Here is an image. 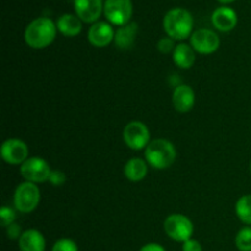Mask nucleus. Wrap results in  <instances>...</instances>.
<instances>
[{
    "label": "nucleus",
    "instance_id": "14",
    "mask_svg": "<svg viewBox=\"0 0 251 251\" xmlns=\"http://www.w3.org/2000/svg\"><path fill=\"white\" fill-rule=\"evenodd\" d=\"M172 100L176 110L180 113H188L195 104V92L190 86L179 85L174 88Z\"/></svg>",
    "mask_w": 251,
    "mask_h": 251
},
{
    "label": "nucleus",
    "instance_id": "9",
    "mask_svg": "<svg viewBox=\"0 0 251 251\" xmlns=\"http://www.w3.org/2000/svg\"><path fill=\"white\" fill-rule=\"evenodd\" d=\"M220 37L211 29L201 28L194 32L190 37V46L200 54H212L220 48Z\"/></svg>",
    "mask_w": 251,
    "mask_h": 251
},
{
    "label": "nucleus",
    "instance_id": "15",
    "mask_svg": "<svg viewBox=\"0 0 251 251\" xmlns=\"http://www.w3.org/2000/svg\"><path fill=\"white\" fill-rule=\"evenodd\" d=\"M19 248L21 251H44L46 239L39 230H25L19 239Z\"/></svg>",
    "mask_w": 251,
    "mask_h": 251
},
{
    "label": "nucleus",
    "instance_id": "5",
    "mask_svg": "<svg viewBox=\"0 0 251 251\" xmlns=\"http://www.w3.org/2000/svg\"><path fill=\"white\" fill-rule=\"evenodd\" d=\"M166 234L176 242H186L194 234V225L186 216L174 213L168 216L163 223Z\"/></svg>",
    "mask_w": 251,
    "mask_h": 251
},
{
    "label": "nucleus",
    "instance_id": "7",
    "mask_svg": "<svg viewBox=\"0 0 251 251\" xmlns=\"http://www.w3.org/2000/svg\"><path fill=\"white\" fill-rule=\"evenodd\" d=\"M103 12L110 24L122 27L130 22L132 2L131 0H105Z\"/></svg>",
    "mask_w": 251,
    "mask_h": 251
},
{
    "label": "nucleus",
    "instance_id": "16",
    "mask_svg": "<svg viewBox=\"0 0 251 251\" xmlns=\"http://www.w3.org/2000/svg\"><path fill=\"white\" fill-rule=\"evenodd\" d=\"M137 28H139V27H137V24H135V22H129V24L120 27V28L115 32L114 37V42L115 44H117L118 48L123 49V50L132 48L135 38H136Z\"/></svg>",
    "mask_w": 251,
    "mask_h": 251
},
{
    "label": "nucleus",
    "instance_id": "6",
    "mask_svg": "<svg viewBox=\"0 0 251 251\" xmlns=\"http://www.w3.org/2000/svg\"><path fill=\"white\" fill-rule=\"evenodd\" d=\"M22 178L29 183L38 184L49 180L51 169L48 162L39 157H29L20 167Z\"/></svg>",
    "mask_w": 251,
    "mask_h": 251
},
{
    "label": "nucleus",
    "instance_id": "3",
    "mask_svg": "<svg viewBox=\"0 0 251 251\" xmlns=\"http://www.w3.org/2000/svg\"><path fill=\"white\" fill-rule=\"evenodd\" d=\"M145 158L153 168L167 169L176 162V150L168 140L157 139L145 149Z\"/></svg>",
    "mask_w": 251,
    "mask_h": 251
},
{
    "label": "nucleus",
    "instance_id": "17",
    "mask_svg": "<svg viewBox=\"0 0 251 251\" xmlns=\"http://www.w3.org/2000/svg\"><path fill=\"white\" fill-rule=\"evenodd\" d=\"M56 28L63 36L75 37L82 31V24L76 15L64 14L56 21Z\"/></svg>",
    "mask_w": 251,
    "mask_h": 251
},
{
    "label": "nucleus",
    "instance_id": "27",
    "mask_svg": "<svg viewBox=\"0 0 251 251\" xmlns=\"http://www.w3.org/2000/svg\"><path fill=\"white\" fill-rule=\"evenodd\" d=\"M183 251H202V245L195 239H189L183 243Z\"/></svg>",
    "mask_w": 251,
    "mask_h": 251
},
{
    "label": "nucleus",
    "instance_id": "26",
    "mask_svg": "<svg viewBox=\"0 0 251 251\" xmlns=\"http://www.w3.org/2000/svg\"><path fill=\"white\" fill-rule=\"evenodd\" d=\"M22 230H21V227H20L17 223H12V225L7 226L6 227V235L9 239L11 240H15V239H20V237L22 235Z\"/></svg>",
    "mask_w": 251,
    "mask_h": 251
},
{
    "label": "nucleus",
    "instance_id": "28",
    "mask_svg": "<svg viewBox=\"0 0 251 251\" xmlns=\"http://www.w3.org/2000/svg\"><path fill=\"white\" fill-rule=\"evenodd\" d=\"M140 251H166L162 245L157 244V243H149V244L144 245V247L140 249Z\"/></svg>",
    "mask_w": 251,
    "mask_h": 251
},
{
    "label": "nucleus",
    "instance_id": "23",
    "mask_svg": "<svg viewBox=\"0 0 251 251\" xmlns=\"http://www.w3.org/2000/svg\"><path fill=\"white\" fill-rule=\"evenodd\" d=\"M15 218H16V213L12 208L7 207V206H2L0 208V222H1L2 227L6 228L7 226L12 225L15 222Z\"/></svg>",
    "mask_w": 251,
    "mask_h": 251
},
{
    "label": "nucleus",
    "instance_id": "13",
    "mask_svg": "<svg viewBox=\"0 0 251 251\" xmlns=\"http://www.w3.org/2000/svg\"><path fill=\"white\" fill-rule=\"evenodd\" d=\"M212 25L221 32H230L238 24L237 12L228 6H221L213 11L211 17Z\"/></svg>",
    "mask_w": 251,
    "mask_h": 251
},
{
    "label": "nucleus",
    "instance_id": "22",
    "mask_svg": "<svg viewBox=\"0 0 251 251\" xmlns=\"http://www.w3.org/2000/svg\"><path fill=\"white\" fill-rule=\"evenodd\" d=\"M51 251H78V248L73 239L63 238V239H59L54 243Z\"/></svg>",
    "mask_w": 251,
    "mask_h": 251
},
{
    "label": "nucleus",
    "instance_id": "12",
    "mask_svg": "<svg viewBox=\"0 0 251 251\" xmlns=\"http://www.w3.org/2000/svg\"><path fill=\"white\" fill-rule=\"evenodd\" d=\"M88 42L97 48H103L114 41L115 32L108 22L98 21L91 26L88 31Z\"/></svg>",
    "mask_w": 251,
    "mask_h": 251
},
{
    "label": "nucleus",
    "instance_id": "29",
    "mask_svg": "<svg viewBox=\"0 0 251 251\" xmlns=\"http://www.w3.org/2000/svg\"><path fill=\"white\" fill-rule=\"evenodd\" d=\"M220 2H222V4H230V2L235 1V0H218Z\"/></svg>",
    "mask_w": 251,
    "mask_h": 251
},
{
    "label": "nucleus",
    "instance_id": "8",
    "mask_svg": "<svg viewBox=\"0 0 251 251\" xmlns=\"http://www.w3.org/2000/svg\"><path fill=\"white\" fill-rule=\"evenodd\" d=\"M124 142L129 149L139 151V150L146 149L150 144V130L144 123L141 122H130L126 124L123 131Z\"/></svg>",
    "mask_w": 251,
    "mask_h": 251
},
{
    "label": "nucleus",
    "instance_id": "20",
    "mask_svg": "<svg viewBox=\"0 0 251 251\" xmlns=\"http://www.w3.org/2000/svg\"><path fill=\"white\" fill-rule=\"evenodd\" d=\"M235 213L243 223L251 226V195H243L238 199Z\"/></svg>",
    "mask_w": 251,
    "mask_h": 251
},
{
    "label": "nucleus",
    "instance_id": "2",
    "mask_svg": "<svg viewBox=\"0 0 251 251\" xmlns=\"http://www.w3.org/2000/svg\"><path fill=\"white\" fill-rule=\"evenodd\" d=\"M163 28L174 41H184L193 34V15L185 9H172L163 19Z\"/></svg>",
    "mask_w": 251,
    "mask_h": 251
},
{
    "label": "nucleus",
    "instance_id": "18",
    "mask_svg": "<svg viewBox=\"0 0 251 251\" xmlns=\"http://www.w3.org/2000/svg\"><path fill=\"white\" fill-rule=\"evenodd\" d=\"M195 50L186 43H180L176 47L173 51V61L178 68L190 69L195 64Z\"/></svg>",
    "mask_w": 251,
    "mask_h": 251
},
{
    "label": "nucleus",
    "instance_id": "10",
    "mask_svg": "<svg viewBox=\"0 0 251 251\" xmlns=\"http://www.w3.org/2000/svg\"><path fill=\"white\" fill-rule=\"evenodd\" d=\"M0 153L6 163L17 166L28 159V147L20 139H7L2 142Z\"/></svg>",
    "mask_w": 251,
    "mask_h": 251
},
{
    "label": "nucleus",
    "instance_id": "30",
    "mask_svg": "<svg viewBox=\"0 0 251 251\" xmlns=\"http://www.w3.org/2000/svg\"><path fill=\"white\" fill-rule=\"evenodd\" d=\"M250 173H251V162H250Z\"/></svg>",
    "mask_w": 251,
    "mask_h": 251
},
{
    "label": "nucleus",
    "instance_id": "21",
    "mask_svg": "<svg viewBox=\"0 0 251 251\" xmlns=\"http://www.w3.org/2000/svg\"><path fill=\"white\" fill-rule=\"evenodd\" d=\"M235 247L239 251H251V227H245L238 232Z\"/></svg>",
    "mask_w": 251,
    "mask_h": 251
},
{
    "label": "nucleus",
    "instance_id": "25",
    "mask_svg": "<svg viewBox=\"0 0 251 251\" xmlns=\"http://www.w3.org/2000/svg\"><path fill=\"white\" fill-rule=\"evenodd\" d=\"M49 181L53 186H61L65 184L66 176L64 172L61 171H51L50 176H49Z\"/></svg>",
    "mask_w": 251,
    "mask_h": 251
},
{
    "label": "nucleus",
    "instance_id": "11",
    "mask_svg": "<svg viewBox=\"0 0 251 251\" xmlns=\"http://www.w3.org/2000/svg\"><path fill=\"white\" fill-rule=\"evenodd\" d=\"M76 16L87 24H96L104 9L102 0H75Z\"/></svg>",
    "mask_w": 251,
    "mask_h": 251
},
{
    "label": "nucleus",
    "instance_id": "1",
    "mask_svg": "<svg viewBox=\"0 0 251 251\" xmlns=\"http://www.w3.org/2000/svg\"><path fill=\"white\" fill-rule=\"evenodd\" d=\"M56 31V24H54L49 17H38L26 27L25 42L33 49H43L53 43Z\"/></svg>",
    "mask_w": 251,
    "mask_h": 251
},
{
    "label": "nucleus",
    "instance_id": "24",
    "mask_svg": "<svg viewBox=\"0 0 251 251\" xmlns=\"http://www.w3.org/2000/svg\"><path fill=\"white\" fill-rule=\"evenodd\" d=\"M157 49L163 54H168L171 53V51H174V49H176L174 39L171 38V37H164V38H161L158 41V43H157Z\"/></svg>",
    "mask_w": 251,
    "mask_h": 251
},
{
    "label": "nucleus",
    "instance_id": "19",
    "mask_svg": "<svg viewBox=\"0 0 251 251\" xmlns=\"http://www.w3.org/2000/svg\"><path fill=\"white\" fill-rule=\"evenodd\" d=\"M147 163L141 158H131L124 167V176L130 181H141L147 176Z\"/></svg>",
    "mask_w": 251,
    "mask_h": 251
},
{
    "label": "nucleus",
    "instance_id": "4",
    "mask_svg": "<svg viewBox=\"0 0 251 251\" xmlns=\"http://www.w3.org/2000/svg\"><path fill=\"white\" fill-rule=\"evenodd\" d=\"M41 201V191L37 184L25 181L16 188L14 194V205L21 213H29L37 208Z\"/></svg>",
    "mask_w": 251,
    "mask_h": 251
}]
</instances>
